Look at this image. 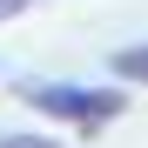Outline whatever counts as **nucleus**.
<instances>
[{
  "instance_id": "nucleus-1",
  "label": "nucleus",
  "mask_w": 148,
  "mask_h": 148,
  "mask_svg": "<svg viewBox=\"0 0 148 148\" xmlns=\"http://www.w3.org/2000/svg\"><path fill=\"white\" fill-rule=\"evenodd\" d=\"M20 101H27L34 114H47V121H61V128H74V135H101L108 121L128 108V94H121V81H114V88H81V81H27V88H20Z\"/></svg>"
},
{
  "instance_id": "nucleus-2",
  "label": "nucleus",
  "mask_w": 148,
  "mask_h": 148,
  "mask_svg": "<svg viewBox=\"0 0 148 148\" xmlns=\"http://www.w3.org/2000/svg\"><path fill=\"white\" fill-rule=\"evenodd\" d=\"M108 74H121V81H135V88H148V40H135V47H121V54L108 61Z\"/></svg>"
},
{
  "instance_id": "nucleus-3",
  "label": "nucleus",
  "mask_w": 148,
  "mask_h": 148,
  "mask_svg": "<svg viewBox=\"0 0 148 148\" xmlns=\"http://www.w3.org/2000/svg\"><path fill=\"white\" fill-rule=\"evenodd\" d=\"M0 148H61L54 135H0Z\"/></svg>"
},
{
  "instance_id": "nucleus-4",
  "label": "nucleus",
  "mask_w": 148,
  "mask_h": 148,
  "mask_svg": "<svg viewBox=\"0 0 148 148\" xmlns=\"http://www.w3.org/2000/svg\"><path fill=\"white\" fill-rule=\"evenodd\" d=\"M34 0H0V20H14V14H27Z\"/></svg>"
}]
</instances>
